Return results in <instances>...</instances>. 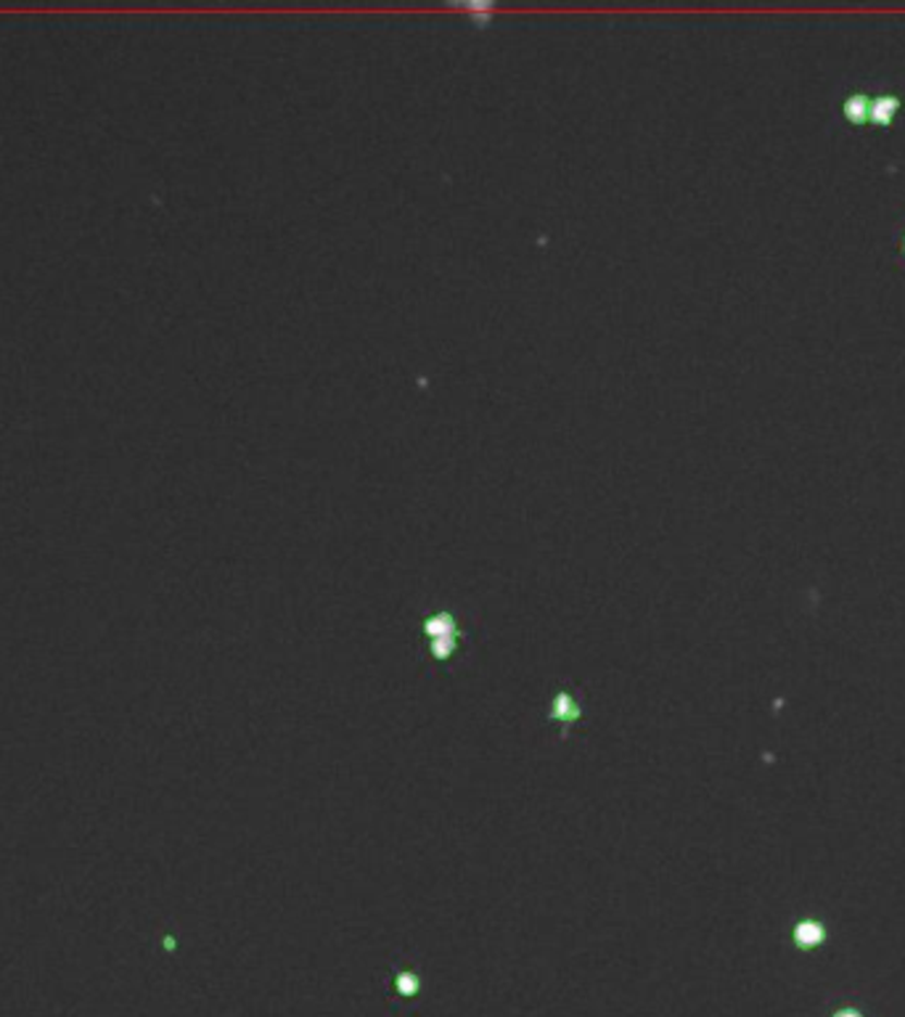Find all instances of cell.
Wrapping results in <instances>:
<instances>
[{
  "mask_svg": "<svg viewBox=\"0 0 905 1017\" xmlns=\"http://www.w3.org/2000/svg\"><path fill=\"white\" fill-rule=\"evenodd\" d=\"M901 109V101L892 96H866L858 94L849 98L847 104H842V114L847 117L849 122H871V125H890L892 117L897 114Z\"/></svg>",
  "mask_w": 905,
  "mask_h": 1017,
  "instance_id": "6da1fadb",
  "label": "cell"
},
{
  "mask_svg": "<svg viewBox=\"0 0 905 1017\" xmlns=\"http://www.w3.org/2000/svg\"><path fill=\"white\" fill-rule=\"evenodd\" d=\"M794 935H797L799 946H816V943H821L823 939H827V928H823V924L803 922Z\"/></svg>",
  "mask_w": 905,
  "mask_h": 1017,
  "instance_id": "7a4b0ae2",
  "label": "cell"
},
{
  "mask_svg": "<svg viewBox=\"0 0 905 1017\" xmlns=\"http://www.w3.org/2000/svg\"><path fill=\"white\" fill-rule=\"evenodd\" d=\"M831 1017H868L864 1013V1007H858V1004H842V1007H836L834 1013H831Z\"/></svg>",
  "mask_w": 905,
  "mask_h": 1017,
  "instance_id": "3957f363",
  "label": "cell"
}]
</instances>
